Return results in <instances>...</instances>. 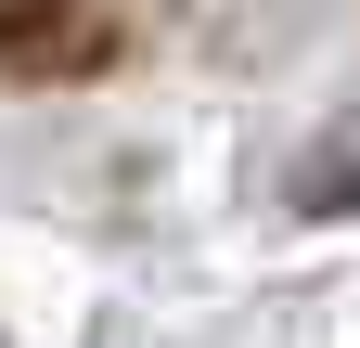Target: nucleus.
<instances>
[{
    "label": "nucleus",
    "mask_w": 360,
    "mask_h": 348,
    "mask_svg": "<svg viewBox=\"0 0 360 348\" xmlns=\"http://www.w3.org/2000/svg\"><path fill=\"white\" fill-rule=\"evenodd\" d=\"M296 206H322V220H335V206H360V104L296 155Z\"/></svg>",
    "instance_id": "nucleus-1"
}]
</instances>
